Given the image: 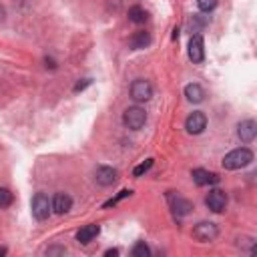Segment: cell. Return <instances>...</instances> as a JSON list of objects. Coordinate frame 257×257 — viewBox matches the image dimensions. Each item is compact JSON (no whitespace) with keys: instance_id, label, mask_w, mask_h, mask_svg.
Listing matches in <instances>:
<instances>
[{"instance_id":"1","label":"cell","mask_w":257,"mask_h":257,"mask_svg":"<svg viewBox=\"0 0 257 257\" xmlns=\"http://www.w3.org/2000/svg\"><path fill=\"white\" fill-rule=\"evenodd\" d=\"M251 161H253V153L247 147H241V149H235L223 157V167L229 171H235V169L247 167Z\"/></svg>"},{"instance_id":"2","label":"cell","mask_w":257,"mask_h":257,"mask_svg":"<svg viewBox=\"0 0 257 257\" xmlns=\"http://www.w3.org/2000/svg\"><path fill=\"white\" fill-rule=\"evenodd\" d=\"M122 122H124L126 128L139 131V128L147 122V112H145V108H141V106H128V108L124 110V114H122Z\"/></svg>"},{"instance_id":"3","label":"cell","mask_w":257,"mask_h":257,"mask_svg":"<svg viewBox=\"0 0 257 257\" xmlns=\"http://www.w3.org/2000/svg\"><path fill=\"white\" fill-rule=\"evenodd\" d=\"M167 201H169V205H171V209H173V213H175L177 217H185V215H189L191 209H193V203H191L189 199L181 197V195L175 193V191H169V193H167Z\"/></svg>"},{"instance_id":"4","label":"cell","mask_w":257,"mask_h":257,"mask_svg":"<svg viewBox=\"0 0 257 257\" xmlns=\"http://www.w3.org/2000/svg\"><path fill=\"white\" fill-rule=\"evenodd\" d=\"M30 207H32V215H34L38 221H44V219L50 215V209H52V205H50V201H48V197H46L44 193H36V195L32 197Z\"/></svg>"},{"instance_id":"5","label":"cell","mask_w":257,"mask_h":257,"mask_svg":"<svg viewBox=\"0 0 257 257\" xmlns=\"http://www.w3.org/2000/svg\"><path fill=\"white\" fill-rule=\"evenodd\" d=\"M217 235H219V229H217V225L211 223V221H201V223H197V225L193 227V237H195L197 241L207 243V241H213Z\"/></svg>"},{"instance_id":"6","label":"cell","mask_w":257,"mask_h":257,"mask_svg":"<svg viewBox=\"0 0 257 257\" xmlns=\"http://www.w3.org/2000/svg\"><path fill=\"white\" fill-rule=\"evenodd\" d=\"M153 96V86L149 80L145 78H137L133 84H131V98L137 100V102H143V100H149Z\"/></svg>"},{"instance_id":"7","label":"cell","mask_w":257,"mask_h":257,"mask_svg":"<svg viewBox=\"0 0 257 257\" xmlns=\"http://www.w3.org/2000/svg\"><path fill=\"white\" fill-rule=\"evenodd\" d=\"M205 126H207V116H205V112H201V110L191 112V114L187 116V120H185V128H187V133H191V135H201V133L205 131Z\"/></svg>"},{"instance_id":"8","label":"cell","mask_w":257,"mask_h":257,"mask_svg":"<svg viewBox=\"0 0 257 257\" xmlns=\"http://www.w3.org/2000/svg\"><path fill=\"white\" fill-rule=\"evenodd\" d=\"M205 205L213 211V213H223L225 207H227V195L221 191V189H213L209 191L207 199H205Z\"/></svg>"},{"instance_id":"9","label":"cell","mask_w":257,"mask_h":257,"mask_svg":"<svg viewBox=\"0 0 257 257\" xmlns=\"http://www.w3.org/2000/svg\"><path fill=\"white\" fill-rule=\"evenodd\" d=\"M189 58L193 62H197V64L205 60V44H203V36L201 34L191 36V40H189Z\"/></svg>"},{"instance_id":"10","label":"cell","mask_w":257,"mask_h":257,"mask_svg":"<svg viewBox=\"0 0 257 257\" xmlns=\"http://www.w3.org/2000/svg\"><path fill=\"white\" fill-rule=\"evenodd\" d=\"M255 135H257V122H255V120L247 118V120L239 122V126H237V137H239L243 143H251V141L255 139Z\"/></svg>"},{"instance_id":"11","label":"cell","mask_w":257,"mask_h":257,"mask_svg":"<svg viewBox=\"0 0 257 257\" xmlns=\"http://www.w3.org/2000/svg\"><path fill=\"white\" fill-rule=\"evenodd\" d=\"M94 179H96L98 185L110 187V185L116 181V169H112V167H98V169L94 171Z\"/></svg>"},{"instance_id":"12","label":"cell","mask_w":257,"mask_h":257,"mask_svg":"<svg viewBox=\"0 0 257 257\" xmlns=\"http://www.w3.org/2000/svg\"><path fill=\"white\" fill-rule=\"evenodd\" d=\"M50 205H52V211H54V213L64 215V213L70 211V207H72V199H70V195H66V193H56Z\"/></svg>"},{"instance_id":"13","label":"cell","mask_w":257,"mask_h":257,"mask_svg":"<svg viewBox=\"0 0 257 257\" xmlns=\"http://www.w3.org/2000/svg\"><path fill=\"white\" fill-rule=\"evenodd\" d=\"M191 177H193L195 185H199V187H203V185H215V183H219V177H217L215 173H209V171H205V169H195V171L191 173Z\"/></svg>"},{"instance_id":"14","label":"cell","mask_w":257,"mask_h":257,"mask_svg":"<svg viewBox=\"0 0 257 257\" xmlns=\"http://www.w3.org/2000/svg\"><path fill=\"white\" fill-rule=\"evenodd\" d=\"M98 233H100V227H98L96 223L84 225V227H80V229H78V233H76V241H78V243H82V245H86V243H90Z\"/></svg>"},{"instance_id":"15","label":"cell","mask_w":257,"mask_h":257,"mask_svg":"<svg viewBox=\"0 0 257 257\" xmlns=\"http://www.w3.org/2000/svg\"><path fill=\"white\" fill-rule=\"evenodd\" d=\"M151 44V34L147 32V30H139V32H135L131 38H128V46L133 48V50H141V48H145V46H149Z\"/></svg>"},{"instance_id":"16","label":"cell","mask_w":257,"mask_h":257,"mask_svg":"<svg viewBox=\"0 0 257 257\" xmlns=\"http://www.w3.org/2000/svg\"><path fill=\"white\" fill-rule=\"evenodd\" d=\"M185 96H187V100H191V102H203V98H205V90H203L201 84L191 82V84L185 86Z\"/></svg>"},{"instance_id":"17","label":"cell","mask_w":257,"mask_h":257,"mask_svg":"<svg viewBox=\"0 0 257 257\" xmlns=\"http://www.w3.org/2000/svg\"><path fill=\"white\" fill-rule=\"evenodd\" d=\"M128 20L135 24H143L147 20V12L141 6H133V8H128Z\"/></svg>"},{"instance_id":"18","label":"cell","mask_w":257,"mask_h":257,"mask_svg":"<svg viewBox=\"0 0 257 257\" xmlns=\"http://www.w3.org/2000/svg\"><path fill=\"white\" fill-rule=\"evenodd\" d=\"M131 253H133V257H149V255H151V249L147 247V243H145V241H139V243L133 247V251H131Z\"/></svg>"},{"instance_id":"19","label":"cell","mask_w":257,"mask_h":257,"mask_svg":"<svg viewBox=\"0 0 257 257\" xmlns=\"http://www.w3.org/2000/svg\"><path fill=\"white\" fill-rule=\"evenodd\" d=\"M12 201H14V195H12L8 189L0 187V209H6V207H10V205H12Z\"/></svg>"},{"instance_id":"20","label":"cell","mask_w":257,"mask_h":257,"mask_svg":"<svg viewBox=\"0 0 257 257\" xmlns=\"http://www.w3.org/2000/svg\"><path fill=\"white\" fill-rule=\"evenodd\" d=\"M131 193H133L131 189H122V191H120V193H118L116 197H112V199H108V201L104 203V209H108V207H112V205H116V203H118V201H122L124 197H131Z\"/></svg>"},{"instance_id":"21","label":"cell","mask_w":257,"mask_h":257,"mask_svg":"<svg viewBox=\"0 0 257 257\" xmlns=\"http://www.w3.org/2000/svg\"><path fill=\"white\" fill-rule=\"evenodd\" d=\"M217 4H219V0H197V6L201 12H211Z\"/></svg>"},{"instance_id":"22","label":"cell","mask_w":257,"mask_h":257,"mask_svg":"<svg viewBox=\"0 0 257 257\" xmlns=\"http://www.w3.org/2000/svg\"><path fill=\"white\" fill-rule=\"evenodd\" d=\"M151 167H153V159H147L145 163H141V165H139V167L133 171V175H135V177H141V175H145V173H147Z\"/></svg>"},{"instance_id":"23","label":"cell","mask_w":257,"mask_h":257,"mask_svg":"<svg viewBox=\"0 0 257 257\" xmlns=\"http://www.w3.org/2000/svg\"><path fill=\"white\" fill-rule=\"evenodd\" d=\"M52 253H60V255H64L66 249H64V247H52V249H46V255H52Z\"/></svg>"},{"instance_id":"24","label":"cell","mask_w":257,"mask_h":257,"mask_svg":"<svg viewBox=\"0 0 257 257\" xmlns=\"http://www.w3.org/2000/svg\"><path fill=\"white\" fill-rule=\"evenodd\" d=\"M86 84H90V80H88V78H84V82H78V84L74 86V90H82Z\"/></svg>"},{"instance_id":"25","label":"cell","mask_w":257,"mask_h":257,"mask_svg":"<svg viewBox=\"0 0 257 257\" xmlns=\"http://www.w3.org/2000/svg\"><path fill=\"white\" fill-rule=\"evenodd\" d=\"M104 255H106V257H114V255H118V249H108Z\"/></svg>"},{"instance_id":"26","label":"cell","mask_w":257,"mask_h":257,"mask_svg":"<svg viewBox=\"0 0 257 257\" xmlns=\"http://www.w3.org/2000/svg\"><path fill=\"white\" fill-rule=\"evenodd\" d=\"M6 253V249H0V255H4Z\"/></svg>"}]
</instances>
